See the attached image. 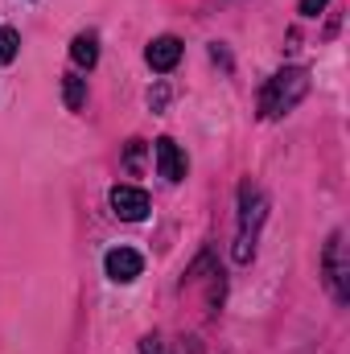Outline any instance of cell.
Instances as JSON below:
<instances>
[{
  "instance_id": "cell-1",
  "label": "cell",
  "mask_w": 350,
  "mask_h": 354,
  "mask_svg": "<svg viewBox=\"0 0 350 354\" xmlns=\"http://www.w3.org/2000/svg\"><path fill=\"white\" fill-rule=\"evenodd\" d=\"M309 95V71L305 66H284V71H276L260 91V115L264 120H280V115H288L301 99Z\"/></svg>"
},
{
  "instance_id": "cell-2",
  "label": "cell",
  "mask_w": 350,
  "mask_h": 354,
  "mask_svg": "<svg viewBox=\"0 0 350 354\" xmlns=\"http://www.w3.org/2000/svg\"><path fill=\"white\" fill-rule=\"evenodd\" d=\"M264 218H268V198L260 185L243 181L239 189V235H235V264H248L256 256V235H260Z\"/></svg>"
},
{
  "instance_id": "cell-3",
  "label": "cell",
  "mask_w": 350,
  "mask_h": 354,
  "mask_svg": "<svg viewBox=\"0 0 350 354\" xmlns=\"http://www.w3.org/2000/svg\"><path fill=\"white\" fill-rule=\"evenodd\" d=\"M326 280H330L334 297L347 305V301H350V264H347V243H342V231H334V235H330V243H326Z\"/></svg>"
},
{
  "instance_id": "cell-4",
  "label": "cell",
  "mask_w": 350,
  "mask_h": 354,
  "mask_svg": "<svg viewBox=\"0 0 350 354\" xmlns=\"http://www.w3.org/2000/svg\"><path fill=\"white\" fill-rule=\"evenodd\" d=\"M107 202H111L116 218H124V223H140V218L149 214V194H145L140 185H116Z\"/></svg>"
},
{
  "instance_id": "cell-5",
  "label": "cell",
  "mask_w": 350,
  "mask_h": 354,
  "mask_svg": "<svg viewBox=\"0 0 350 354\" xmlns=\"http://www.w3.org/2000/svg\"><path fill=\"white\" fill-rule=\"evenodd\" d=\"M103 272H107L116 284H132V280L145 272V260H140V252H132V248H111V252L103 256Z\"/></svg>"
},
{
  "instance_id": "cell-6",
  "label": "cell",
  "mask_w": 350,
  "mask_h": 354,
  "mask_svg": "<svg viewBox=\"0 0 350 354\" xmlns=\"http://www.w3.org/2000/svg\"><path fill=\"white\" fill-rule=\"evenodd\" d=\"M153 157H157V174L165 177V181H181L185 177V157H181V149H177L174 136H157L153 140Z\"/></svg>"
},
{
  "instance_id": "cell-7",
  "label": "cell",
  "mask_w": 350,
  "mask_h": 354,
  "mask_svg": "<svg viewBox=\"0 0 350 354\" xmlns=\"http://www.w3.org/2000/svg\"><path fill=\"white\" fill-rule=\"evenodd\" d=\"M145 62H149L157 75H169L177 62H181V41H177L174 33L153 37V41H149V50H145Z\"/></svg>"
},
{
  "instance_id": "cell-8",
  "label": "cell",
  "mask_w": 350,
  "mask_h": 354,
  "mask_svg": "<svg viewBox=\"0 0 350 354\" xmlns=\"http://www.w3.org/2000/svg\"><path fill=\"white\" fill-rule=\"evenodd\" d=\"M71 58H75V66L91 71V66L99 62V37H95V33H79V37L71 41Z\"/></svg>"
},
{
  "instance_id": "cell-9",
  "label": "cell",
  "mask_w": 350,
  "mask_h": 354,
  "mask_svg": "<svg viewBox=\"0 0 350 354\" xmlns=\"http://www.w3.org/2000/svg\"><path fill=\"white\" fill-rule=\"evenodd\" d=\"M62 99H66V111H83L87 107V79L66 75L62 79Z\"/></svg>"
},
{
  "instance_id": "cell-10",
  "label": "cell",
  "mask_w": 350,
  "mask_h": 354,
  "mask_svg": "<svg viewBox=\"0 0 350 354\" xmlns=\"http://www.w3.org/2000/svg\"><path fill=\"white\" fill-rule=\"evenodd\" d=\"M17 54H21V33L8 29V25H0V66H8Z\"/></svg>"
},
{
  "instance_id": "cell-11",
  "label": "cell",
  "mask_w": 350,
  "mask_h": 354,
  "mask_svg": "<svg viewBox=\"0 0 350 354\" xmlns=\"http://www.w3.org/2000/svg\"><path fill=\"white\" fill-rule=\"evenodd\" d=\"M165 103H169V87L157 83V87L149 91V107H153V111H165Z\"/></svg>"
},
{
  "instance_id": "cell-12",
  "label": "cell",
  "mask_w": 350,
  "mask_h": 354,
  "mask_svg": "<svg viewBox=\"0 0 350 354\" xmlns=\"http://www.w3.org/2000/svg\"><path fill=\"white\" fill-rule=\"evenodd\" d=\"M140 354H169V351H165V342L157 334H149V338H140Z\"/></svg>"
},
{
  "instance_id": "cell-13",
  "label": "cell",
  "mask_w": 350,
  "mask_h": 354,
  "mask_svg": "<svg viewBox=\"0 0 350 354\" xmlns=\"http://www.w3.org/2000/svg\"><path fill=\"white\" fill-rule=\"evenodd\" d=\"M330 0H301V17H317Z\"/></svg>"
},
{
  "instance_id": "cell-14",
  "label": "cell",
  "mask_w": 350,
  "mask_h": 354,
  "mask_svg": "<svg viewBox=\"0 0 350 354\" xmlns=\"http://www.w3.org/2000/svg\"><path fill=\"white\" fill-rule=\"evenodd\" d=\"M210 58H214V62H223V66H227V71H231V58H227V50H223V46H219V41H214V46H210Z\"/></svg>"
}]
</instances>
